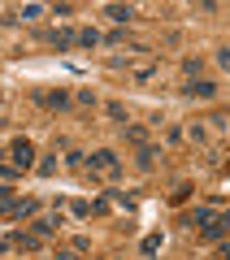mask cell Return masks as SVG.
Wrapping results in <instances>:
<instances>
[{"label":"cell","mask_w":230,"mask_h":260,"mask_svg":"<svg viewBox=\"0 0 230 260\" xmlns=\"http://www.w3.org/2000/svg\"><path fill=\"white\" fill-rule=\"evenodd\" d=\"M9 165L13 169H31L35 165V143L31 139H13L9 143Z\"/></svg>","instance_id":"cell-1"},{"label":"cell","mask_w":230,"mask_h":260,"mask_svg":"<svg viewBox=\"0 0 230 260\" xmlns=\"http://www.w3.org/2000/svg\"><path fill=\"white\" fill-rule=\"evenodd\" d=\"M35 200H31V195H13L9 204L0 208V217H13V221H26V217H35Z\"/></svg>","instance_id":"cell-2"},{"label":"cell","mask_w":230,"mask_h":260,"mask_svg":"<svg viewBox=\"0 0 230 260\" xmlns=\"http://www.w3.org/2000/svg\"><path fill=\"white\" fill-rule=\"evenodd\" d=\"M92 169H96V174H118V169H122V160H118V152H109V148H100V152H92Z\"/></svg>","instance_id":"cell-3"},{"label":"cell","mask_w":230,"mask_h":260,"mask_svg":"<svg viewBox=\"0 0 230 260\" xmlns=\"http://www.w3.org/2000/svg\"><path fill=\"white\" fill-rule=\"evenodd\" d=\"M183 91L191 95V100H213V95H217V83H213V78H191Z\"/></svg>","instance_id":"cell-4"},{"label":"cell","mask_w":230,"mask_h":260,"mask_svg":"<svg viewBox=\"0 0 230 260\" xmlns=\"http://www.w3.org/2000/svg\"><path fill=\"white\" fill-rule=\"evenodd\" d=\"M61 225H65V217H61V213H48V217H39V221L31 225V234H35V239H48V234H56Z\"/></svg>","instance_id":"cell-5"},{"label":"cell","mask_w":230,"mask_h":260,"mask_svg":"<svg viewBox=\"0 0 230 260\" xmlns=\"http://www.w3.org/2000/svg\"><path fill=\"white\" fill-rule=\"evenodd\" d=\"M35 95V104H44V109H65V104H70V95L61 91V87H56V91H31Z\"/></svg>","instance_id":"cell-6"},{"label":"cell","mask_w":230,"mask_h":260,"mask_svg":"<svg viewBox=\"0 0 230 260\" xmlns=\"http://www.w3.org/2000/svg\"><path fill=\"white\" fill-rule=\"evenodd\" d=\"M213 217H217V208H213V204H200V208H191V213L183 217V225H200V230H204Z\"/></svg>","instance_id":"cell-7"},{"label":"cell","mask_w":230,"mask_h":260,"mask_svg":"<svg viewBox=\"0 0 230 260\" xmlns=\"http://www.w3.org/2000/svg\"><path fill=\"white\" fill-rule=\"evenodd\" d=\"M44 39H48V44L56 48V52H70V48L78 44V39H74V30H65V26H61V30H48Z\"/></svg>","instance_id":"cell-8"},{"label":"cell","mask_w":230,"mask_h":260,"mask_svg":"<svg viewBox=\"0 0 230 260\" xmlns=\"http://www.w3.org/2000/svg\"><path fill=\"white\" fill-rule=\"evenodd\" d=\"M104 18L118 22V26H126V22L135 18V5H104Z\"/></svg>","instance_id":"cell-9"},{"label":"cell","mask_w":230,"mask_h":260,"mask_svg":"<svg viewBox=\"0 0 230 260\" xmlns=\"http://www.w3.org/2000/svg\"><path fill=\"white\" fill-rule=\"evenodd\" d=\"M226 225H230L226 217H213V221H209V225L200 230V239H204V243H221V234H226Z\"/></svg>","instance_id":"cell-10"},{"label":"cell","mask_w":230,"mask_h":260,"mask_svg":"<svg viewBox=\"0 0 230 260\" xmlns=\"http://www.w3.org/2000/svg\"><path fill=\"white\" fill-rule=\"evenodd\" d=\"M39 243H44V239H35L31 230H13V234H9V247H22V251H35Z\"/></svg>","instance_id":"cell-11"},{"label":"cell","mask_w":230,"mask_h":260,"mask_svg":"<svg viewBox=\"0 0 230 260\" xmlns=\"http://www.w3.org/2000/svg\"><path fill=\"white\" fill-rule=\"evenodd\" d=\"M157 156H161V152L152 148V143H139V156H135V165H139V169H152V165H157Z\"/></svg>","instance_id":"cell-12"},{"label":"cell","mask_w":230,"mask_h":260,"mask_svg":"<svg viewBox=\"0 0 230 260\" xmlns=\"http://www.w3.org/2000/svg\"><path fill=\"white\" fill-rule=\"evenodd\" d=\"M74 39H78L83 48H96V44H100V30H96V26H87V30H78Z\"/></svg>","instance_id":"cell-13"},{"label":"cell","mask_w":230,"mask_h":260,"mask_svg":"<svg viewBox=\"0 0 230 260\" xmlns=\"http://www.w3.org/2000/svg\"><path fill=\"white\" fill-rule=\"evenodd\" d=\"M187 195H191V182H178L174 191H169V204H187Z\"/></svg>","instance_id":"cell-14"},{"label":"cell","mask_w":230,"mask_h":260,"mask_svg":"<svg viewBox=\"0 0 230 260\" xmlns=\"http://www.w3.org/2000/svg\"><path fill=\"white\" fill-rule=\"evenodd\" d=\"M18 18H22V22H39V18H44V5H22Z\"/></svg>","instance_id":"cell-15"},{"label":"cell","mask_w":230,"mask_h":260,"mask_svg":"<svg viewBox=\"0 0 230 260\" xmlns=\"http://www.w3.org/2000/svg\"><path fill=\"white\" fill-rule=\"evenodd\" d=\"M200 70H204L200 56H187V61H183V74H187V78H200Z\"/></svg>","instance_id":"cell-16"},{"label":"cell","mask_w":230,"mask_h":260,"mask_svg":"<svg viewBox=\"0 0 230 260\" xmlns=\"http://www.w3.org/2000/svg\"><path fill=\"white\" fill-rule=\"evenodd\" d=\"M157 247H161V234H148L143 239V256H157Z\"/></svg>","instance_id":"cell-17"},{"label":"cell","mask_w":230,"mask_h":260,"mask_svg":"<svg viewBox=\"0 0 230 260\" xmlns=\"http://www.w3.org/2000/svg\"><path fill=\"white\" fill-rule=\"evenodd\" d=\"M122 130H126V139H130V143H143V139H148L143 126H122Z\"/></svg>","instance_id":"cell-18"},{"label":"cell","mask_w":230,"mask_h":260,"mask_svg":"<svg viewBox=\"0 0 230 260\" xmlns=\"http://www.w3.org/2000/svg\"><path fill=\"white\" fill-rule=\"evenodd\" d=\"M65 165H70V169H83L87 160H83V152H70V156H65Z\"/></svg>","instance_id":"cell-19"},{"label":"cell","mask_w":230,"mask_h":260,"mask_svg":"<svg viewBox=\"0 0 230 260\" xmlns=\"http://www.w3.org/2000/svg\"><path fill=\"white\" fill-rule=\"evenodd\" d=\"M109 117H113V121H122V126H126V109H122V104H109Z\"/></svg>","instance_id":"cell-20"},{"label":"cell","mask_w":230,"mask_h":260,"mask_svg":"<svg viewBox=\"0 0 230 260\" xmlns=\"http://www.w3.org/2000/svg\"><path fill=\"white\" fill-rule=\"evenodd\" d=\"M9 200H13V186H9V182H0V208L9 204Z\"/></svg>","instance_id":"cell-21"},{"label":"cell","mask_w":230,"mask_h":260,"mask_svg":"<svg viewBox=\"0 0 230 260\" xmlns=\"http://www.w3.org/2000/svg\"><path fill=\"white\" fill-rule=\"evenodd\" d=\"M56 260H78V256H74V251H56Z\"/></svg>","instance_id":"cell-22"}]
</instances>
